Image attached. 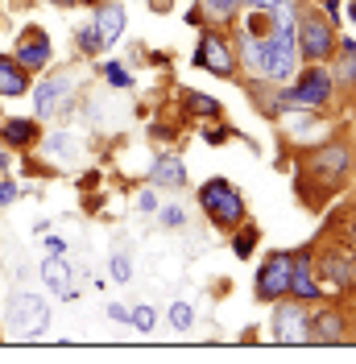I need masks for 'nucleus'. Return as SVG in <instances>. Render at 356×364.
Wrapping results in <instances>:
<instances>
[{"label":"nucleus","instance_id":"1","mask_svg":"<svg viewBox=\"0 0 356 364\" xmlns=\"http://www.w3.org/2000/svg\"><path fill=\"white\" fill-rule=\"evenodd\" d=\"M261 42H266V79H290L294 63H298V17H294L290 0H278L273 29Z\"/></svg>","mask_w":356,"mask_h":364},{"label":"nucleus","instance_id":"2","mask_svg":"<svg viewBox=\"0 0 356 364\" xmlns=\"http://www.w3.org/2000/svg\"><path fill=\"white\" fill-rule=\"evenodd\" d=\"M199 203H203V211L211 215V224L224 228V232H232V228L245 220V199H241V191H236L228 178H207L203 182Z\"/></svg>","mask_w":356,"mask_h":364},{"label":"nucleus","instance_id":"3","mask_svg":"<svg viewBox=\"0 0 356 364\" xmlns=\"http://www.w3.org/2000/svg\"><path fill=\"white\" fill-rule=\"evenodd\" d=\"M4 327H9L17 340H38L46 327H50V302L38 298V294H17L9 302Z\"/></svg>","mask_w":356,"mask_h":364},{"label":"nucleus","instance_id":"4","mask_svg":"<svg viewBox=\"0 0 356 364\" xmlns=\"http://www.w3.org/2000/svg\"><path fill=\"white\" fill-rule=\"evenodd\" d=\"M328 95H332V75L323 67H311L282 95V108H319V104H328Z\"/></svg>","mask_w":356,"mask_h":364},{"label":"nucleus","instance_id":"5","mask_svg":"<svg viewBox=\"0 0 356 364\" xmlns=\"http://www.w3.org/2000/svg\"><path fill=\"white\" fill-rule=\"evenodd\" d=\"M298 46H303V54L307 58H328L335 50V29L328 25V17H319V13H303L298 17Z\"/></svg>","mask_w":356,"mask_h":364},{"label":"nucleus","instance_id":"6","mask_svg":"<svg viewBox=\"0 0 356 364\" xmlns=\"http://www.w3.org/2000/svg\"><path fill=\"white\" fill-rule=\"evenodd\" d=\"M290 269H294V252H269V261L257 269V298L273 302L290 290Z\"/></svg>","mask_w":356,"mask_h":364},{"label":"nucleus","instance_id":"7","mask_svg":"<svg viewBox=\"0 0 356 364\" xmlns=\"http://www.w3.org/2000/svg\"><path fill=\"white\" fill-rule=\"evenodd\" d=\"M70 91H75L70 70H54V75H46L42 83L33 87V116H38V120H50V116L63 108V100H67Z\"/></svg>","mask_w":356,"mask_h":364},{"label":"nucleus","instance_id":"8","mask_svg":"<svg viewBox=\"0 0 356 364\" xmlns=\"http://www.w3.org/2000/svg\"><path fill=\"white\" fill-rule=\"evenodd\" d=\"M273 340L278 343H307L311 340V318L298 302H282L273 311Z\"/></svg>","mask_w":356,"mask_h":364},{"label":"nucleus","instance_id":"9","mask_svg":"<svg viewBox=\"0 0 356 364\" xmlns=\"http://www.w3.org/2000/svg\"><path fill=\"white\" fill-rule=\"evenodd\" d=\"M195 67L211 70V75H220V79L232 75V50H228V42H224V33L203 29L199 33V50H195Z\"/></svg>","mask_w":356,"mask_h":364},{"label":"nucleus","instance_id":"10","mask_svg":"<svg viewBox=\"0 0 356 364\" xmlns=\"http://www.w3.org/2000/svg\"><path fill=\"white\" fill-rule=\"evenodd\" d=\"M13 58H17L25 70H38V67H46V63H50V38H46L42 25H29V29H25Z\"/></svg>","mask_w":356,"mask_h":364},{"label":"nucleus","instance_id":"11","mask_svg":"<svg viewBox=\"0 0 356 364\" xmlns=\"http://www.w3.org/2000/svg\"><path fill=\"white\" fill-rule=\"evenodd\" d=\"M125 4L120 0H104L100 9H95V17H91V25H95V33H100V46L108 50V46L120 42V33H125Z\"/></svg>","mask_w":356,"mask_h":364},{"label":"nucleus","instance_id":"12","mask_svg":"<svg viewBox=\"0 0 356 364\" xmlns=\"http://www.w3.org/2000/svg\"><path fill=\"white\" fill-rule=\"evenodd\" d=\"M286 294L307 298V302H319V298H323V286L311 277V261H307V252H294V269H290V290Z\"/></svg>","mask_w":356,"mask_h":364},{"label":"nucleus","instance_id":"13","mask_svg":"<svg viewBox=\"0 0 356 364\" xmlns=\"http://www.w3.org/2000/svg\"><path fill=\"white\" fill-rule=\"evenodd\" d=\"M42 282L58 298H63V302H70V298H75V286H70V265L63 261V252H50V257L42 261Z\"/></svg>","mask_w":356,"mask_h":364},{"label":"nucleus","instance_id":"14","mask_svg":"<svg viewBox=\"0 0 356 364\" xmlns=\"http://www.w3.org/2000/svg\"><path fill=\"white\" fill-rule=\"evenodd\" d=\"M42 120L38 116H25V120H4L0 124V145H13V149H29L38 136H42V129H38Z\"/></svg>","mask_w":356,"mask_h":364},{"label":"nucleus","instance_id":"15","mask_svg":"<svg viewBox=\"0 0 356 364\" xmlns=\"http://www.w3.org/2000/svg\"><path fill=\"white\" fill-rule=\"evenodd\" d=\"M29 91V70L13 58V54H0V95H25Z\"/></svg>","mask_w":356,"mask_h":364},{"label":"nucleus","instance_id":"16","mask_svg":"<svg viewBox=\"0 0 356 364\" xmlns=\"http://www.w3.org/2000/svg\"><path fill=\"white\" fill-rule=\"evenodd\" d=\"M344 166H348V149H344V145H323V149L315 154V161H311V170L323 174V178H340Z\"/></svg>","mask_w":356,"mask_h":364},{"label":"nucleus","instance_id":"17","mask_svg":"<svg viewBox=\"0 0 356 364\" xmlns=\"http://www.w3.org/2000/svg\"><path fill=\"white\" fill-rule=\"evenodd\" d=\"M150 178L157 186H182L187 182V166H182V158H157L154 170H150Z\"/></svg>","mask_w":356,"mask_h":364},{"label":"nucleus","instance_id":"18","mask_svg":"<svg viewBox=\"0 0 356 364\" xmlns=\"http://www.w3.org/2000/svg\"><path fill=\"white\" fill-rule=\"evenodd\" d=\"M241 58H245V67L253 70V75H266V42H261V38L245 33V38H241Z\"/></svg>","mask_w":356,"mask_h":364},{"label":"nucleus","instance_id":"19","mask_svg":"<svg viewBox=\"0 0 356 364\" xmlns=\"http://www.w3.org/2000/svg\"><path fill=\"white\" fill-rule=\"evenodd\" d=\"M340 331H344V323H340V315H332V311H323V315L311 323V340H319V343H335Z\"/></svg>","mask_w":356,"mask_h":364},{"label":"nucleus","instance_id":"20","mask_svg":"<svg viewBox=\"0 0 356 364\" xmlns=\"http://www.w3.org/2000/svg\"><path fill=\"white\" fill-rule=\"evenodd\" d=\"M108 269H112V282H133V261H129V252H112V261H108Z\"/></svg>","mask_w":356,"mask_h":364},{"label":"nucleus","instance_id":"21","mask_svg":"<svg viewBox=\"0 0 356 364\" xmlns=\"http://www.w3.org/2000/svg\"><path fill=\"white\" fill-rule=\"evenodd\" d=\"M170 323H174L178 331H191V327H195V311H191V302H170Z\"/></svg>","mask_w":356,"mask_h":364},{"label":"nucleus","instance_id":"22","mask_svg":"<svg viewBox=\"0 0 356 364\" xmlns=\"http://www.w3.org/2000/svg\"><path fill=\"white\" fill-rule=\"evenodd\" d=\"M75 46L83 50V54H100L104 46H100V33H95V25H83V29H75Z\"/></svg>","mask_w":356,"mask_h":364},{"label":"nucleus","instance_id":"23","mask_svg":"<svg viewBox=\"0 0 356 364\" xmlns=\"http://www.w3.org/2000/svg\"><path fill=\"white\" fill-rule=\"evenodd\" d=\"M129 323H133L141 336H150V331H154V323H157L154 306H133V311H129Z\"/></svg>","mask_w":356,"mask_h":364},{"label":"nucleus","instance_id":"24","mask_svg":"<svg viewBox=\"0 0 356 364\" xmlns=\"http://www.w3.org/2000/svg\"><path fill=\"white\" fill-rule=\"evenodd\" d=\"M104 79L112 87H133V75L125 70V63H104Z\"/></svg>","mask_w":356,"mask_h":364},{"label":"nucleus","instance_id":"25","mask_svg":"<svg viewBox=\"0 0 356 364\" xmlns=\"http://www.w3.org/2000/svg\"><path fill=\"white\" fill-rule=\"evenodd\" d=\"M241 4H245V0H203V9H207L211 17H236Z\"/></svg>","mask_w":356,"mask_h":364},{"label":"nucleus","instance_id":"26","mask_svg":"<svg viewBox=\"0 0 356 364\" xmlns=\"http://www.w3.org/2000/svg\"><path fill=\"white\" fill-rule=\"evenodd\" d=\"M154 215H157V220H162L166 228H178L182 220H187V211H182V207H174V203H166V207L157 203V211H154Z\"/></svg>","mask_w":356,"mask_h":364},{"label":"nucleus","instance_id":"27","mask_svg":"<svg viewBox=\"0 0 356 364\" xmlns=\"http://www.w3.org/2000/svg\"><path fill=\"white\" fill-rule=\"evenodd\" d=\"M257 236H261L257 228H245V232H241V240H232L236 257H248V252H253V245H257Z\"/></svg>","mask_w":356,"mask_h":364},{"label":"nucleus","instance_id":"28","mask_svg":"<svg viewBox=\"0 0 356 364\" xmlns=\"http://www.w3.org/2000/svg\"><path fill=\"white\" fill-rule=\"evenodd\" d=\"M187 100H191V108H195V112H203V116H216V112H220V104H216L211 95H195V91H191Z\"/></svg>","mask_w":356,"mask_h":364},{"label":"nucleus","instance_id":"29","mask_svg":"<svg viewBox=\"0 0 356 364\" xmlns=\"http://www.w3.org/2000/svg\"><path fill=\"white\" fill-rule=\"evenodd\" d=\"M137 211H145V215H154L157 211V195L154 191H141V195H137Z\"/></svg>","mask_w":356,"mask_h":364},{"label":"nucleus","instance_id":"30","mask_svg":"<svg viewBox=\"0 0 356 364\" xmlns=\"http://www.w3.org/2000/svg\"><path fill=\"white\" fill-rule=\"evenodd\" d=\"M13 199H17V182H13V178H0V207H9Z\"/></svg>","mask_w":356,"mask_h":364},{"label":"nucleus","instance_id":"31","mask_svg":"<svg viewBox=\"0 0 356 364\" xmlns=\"http://www.w3.org/2000/svg\"><path fill=\"white\" fill-rule=\"evenodd\" d=\"M108 318H116V323H129V306H120V302H112V306H108Z\"/></svg>","mask_w":356,"mask_h":364},{"label":"nucleus","instance_id":"32","mask_svg":"<svg viewBox=\"0 0 356 364\" xmlns=\"http://www.w3.org/2000/svg\"><path fill=\"white\" fill-rule=\"evenodd\" d=\"M278 0H245V9H261V13H273Z\"/></svg>","mask_w":356,"mask_h":364},{"label":"nucleus","instance_id":"33","mask_svg":"<svg viewBox=\"0 0 356 364\" xmlns=\"http://www.w3.org/2000/svg\"><path fill=\"white\" fill-rule=\"evenodd\" d=\"M4 170H9V149L0 145V174H4Z\"/></svg>","mask_w":356,"mask_h":364},{"label":"nucleus","instance_id":"34","mask_svg":"<svg viewBox=\"0 0 356 364\" xmlns=\"http://www.w3.org/2000/svg\"><path fill=\"white\" fill-rule=\"evenodd\" d=\"M348 17H352V25H356V0H348Z\"/></svg>","mask_w":356,"mask_h":364},{"label":"nucleus","instance_id":"35","mask_svg":"<svg viewBox=\"0 0 356 364\" xmlns=\"http://www.w3.org/2000/svg\"><path fill=\"white\" fill-rule=\"evenodd\" d=\"M54 4H70V0H54Z\"/></svg>","mask_w":356,"mask_h":364},{"label":"nucleus","instance_id":"36","mask_svg":"<svg viewBox=\"0 0 356 364\" xmlns=\"http://www.w3.org/2000/svg\"><path fill=\"white\" fill-rule=\"evenodd\" d=\"M0 9H4V0H0Z\"/></svg>","mask_w":356,"mask_h":364}]
</instances>
